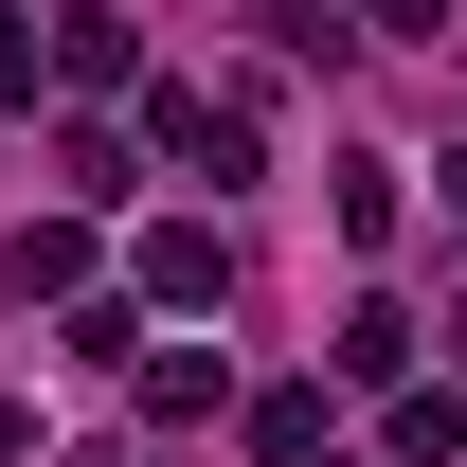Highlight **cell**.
Here are the masks:
<instances>
[{"instance_id":"6da1fadb","label":"cell","mask_w":467,"mask_h":467,"mask_svg":"<svg viewBox=\"0 0 467 467\" xmlns=\"http://www.w3.org/2000/svg\"><path fill=\"white\" fill-rule=\"evenodd\" d=\"M144 413H162V431L234 413V359H216V342H162V359H144Z\"/></svg>"},{"instance_id":"7a4b0ae2","label":"cell","mask_w":467,"mask_h":467,"mask_svg":"<svg viewBox=\"0 0 467 467\" xmlns=\"http://www.w3.org/2000/svg\"><path fill=\"white\" fill-rule=\"evenodd\" d=\"M144 288H162V306H216V288H234V252H216L198 216H162V234H144Z\"/></svg>"},{"instance_id":"3957f363","label":"cell","mask_w":467,"mask_h":467,"mask_svg":"<svg viewBox=\"0 0 467 467\" xmlns=\"http://www.w3.org/2000/svg\"><path fill=\"white\" fill-rule=\"evenodd\" d=\"M55 72L72 90H126V18H55Z\"/></svg>"},{"instance_id":"277c9868","label":"cell","mask_w":467,"mask_h":467,"mask_svg":"<svg viewBox=\"0 0 467 467\" xmlns=\"http://www.w3.org/2000/svg\"><path fill=\"white\" fill-rule=\"evenodd\" d=\"M252 450H270V467H306V450H324V396H306V378H288V396H252Z\"/></svg>"},{"instance_id":"5b68a950","label":"cell","mask_w":467,"mask_h":467,"mask_svg":"<svg viewBox=\"0 0 467 467\" xmlns=\"http://www.w3.org/2000/svg\"><path fill=\"white\" fill-rule=\"evenodd\" d=\"M359 18H378V36H431V18H450V0H359Z\"/></svg>"},{"instance_id":"8992f818","label":"cell","mask_w":467,"mask_h":467,"mask_svg":"<svg viewBox=\"0 0 467 467\" xmlns=\"http://www.w3.org/2000/svg\"><path fill=\"white\" fill-rule=\"evenodd\" d=\"M450 198H467V162H450Z\"/></svg>"}]
</instances>
